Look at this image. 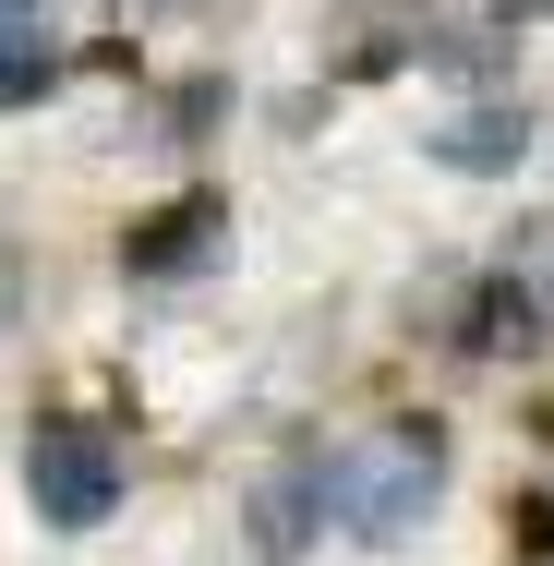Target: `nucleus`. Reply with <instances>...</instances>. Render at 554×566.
Segmentation results:
<instances>
[{"label":"nucleus","mask_w":554,"mask_h":566,"mask_svg":"<svg viewBox=\"0 0 554 566\" xmlns=\"http://www.w3.org/2000/svg\"><path fill=\"white\" fill-rule=\"evenodd\" d=\"M36 85H49V49L36 36H0V109H24Z\"/></svg>","instance_id":"39448f33"},{"label":"nucleus","mask_w":554,"mask_h":566,"mask_svg":"<svg viewBox=\"0 0 554 566\" xmlns=\"http://www.w3.org/2000/svg\"><path fill=\"white\" fill-rule=\"evenodd\" d=\"M24 494H36L49 531H97L121 506V447L97 422H36V434H24Z\"/></svg>","instance_id":"f03ea898"},{"label":"nucleus","mask_w":554,"mask_h":566,"mask_svg":"<svg viewBox=\"0 0 554 566\" xmlns=\"http://www.w3.org/2000/svg\"><path fill=\"white\" fill-rule=\"evenodd\" d=\"M446 482V447L422 422H374V434H349V447L314 470V506H326L337 531H362V543H398L422 506H435Z\"/></svg>","instance_id":"f257e3e1"},{"label":"nucleus","mask_w":554,"mask_h":566,"mask_svg":"<svg viewBox=\"0 0 554 566\" xmlns=\"http://www.w3.org/2000/svg\"><path fill=\"white\" fill-rule=\"evenodd\" d=\"M302 531H314V470H265V494H253V543L290 555Z\"/></svg>","instance_id":"20e7f679"},{"label":"nucleus","mask_w":554,"mask_h":566,"mask_svg":"<svg viewBox=\"0 0 554 566\" xmlns=\"http://www.w3.org/2000/svg\"><path fill=\"white\" fill-rule=\"evenodd\" d=\"M446 157H506V120L482 109V120H446Z\"/></svg>","instance_id":"423d86ee"},{"label":"nucleus","mask_w":554,"mask_h":566,"mask_svg":"<svg viewBox=\"0 0 554 566\" xmlns=\"http://www.w3.org/2000/svg\"><path fill=\"white\" fill-rule=\"evenodd\" d=\"M519 12H554V0H519Z\"/></svg>","instance_id":"0eeeda50"},{"label":"nucleus","mask_w":554,"mask_h":566,"mask_svg":"<svg viewBox=\"0 0 554 566\" xmlns=\"http://www.w3.org/2000/svg\"><path fill=\"white\" fill-rule=\"evenodd\" d=\"M218 241H229V206L194 193V206H169L157 229H133V277H181V265H206Z\"/></svg>","instance_id":"7ed1b4c3"}]
</instances>
